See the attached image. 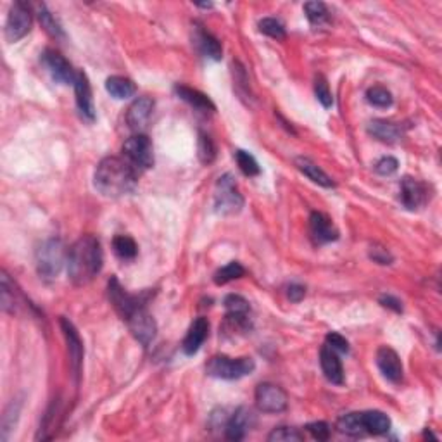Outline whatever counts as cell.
I'll return each mask as SVG.
<instances>
[{
	"mask_svg": "<svg viewBox=\"0 0 442 442\" xmlns=\"http://www.w3.org/2000/svg\"><path fill=\"white\" fill-rule=\"evenodd\" d=\"M363 429L366 434H373V436H382L390 430V418L385 413L377 412H363L361 413Z\"/></svg>",
	"mask_w": 442,
	"mask_h": 442,
	"instance_id": "25",
	"label": "cell"
},
{
	"mask_svg": "<svg viewBox=\"0 0 442 442\" xmlns=\"http://www.w3.org/2000/svg\"><path fill=\"white\" fill-rule=\"evenodd\" d=\"M192 44L195 45V49L202 54V56L207 57V59L213 61H220L223 57V49L221 44L218 42L216 37L207 31L204 26L195 23L192 26Z\"/></svg>",
	"mask_w": 442,
	"mask_h": 442,
	"instance_id": "12",
	"label": "cell"
},
{
	"mask_svg": "<svg viewBox=\"0 0 442 442\" xmlns=\"http://www.w3.org/2000/svg\"><path fill=\"white\" fill-rule=\"evenodd\" d=\"M42 64L45 66L47 71L50 73V76L54 78V81L62 85H74V80H76V71L73 69V66L66 61V57L62 54L57 52V50L47 49L44 54H42Z\"/></svg>",
	"mask_w": 442,
	"mask_h": 442,
	"instance_id": "11",
	"label": "cell"
},
{
	"mask_svg": "<svg viewBox=\"0 0 442 442\" xmlns=\"http://www.w3.org/2000/svg\"><path fill=\"white\" fill-rule=\"evenodd\" d=\"M74 95H76V105L80 115L92 123V121L95 120V107H93L90 81L87 74L83 71L76 73V80H74Z\"/></svg>",
	"mask_w": 442,
	"mask_h": 442,
	"instance_id": "15",
	"label": "cell"
},
{
	"mask_svg": "<svg viewBox=\"0 0 442 442\" xmlns=\"http://www.w3.org/2000/svg\"><path fill=\"white\" fill-rule=\"evenodd\" d=\"M294 163H296L297 170H299L301 173L306 175L311 182L318 183L320 187H325V189H332V187H335V182L332 180V177H328L322 168H320L316 163H313L310 158H303V156H301V158L294 159Z\"/></svg>",
	"mask_w": 442,
	"mask_h": 442,
	"instance_id": "23",
	"label": "cell"
},
{
	"mask_svg": "<svg viewBox=\"0 0 442 442\" xmlns=\"http://www.w3.org/2000/svg\"><path fill=\"white\" fill-rule=\"evenodd\" d=\"M104 254L100 242L93 235L78 238L68 251V275L74 285H87L100 273Z\"/></svg>",
	"mask_w": 442,
	"mask_h": 442,
	"instance_id": "1",
	"label": "cell"
},
{
	"mask_svg": "<svg viewBox=\"0 0 442 442\" xmlns=\"http://www.w3.org/2000/svg\"><path fill=\"white\" fill-rule=\"evenodd\" d=\"M209 335V322L206 318H197L194 320V323L190 325L189 332H187L185 339H183L182 349L187 356H194L201 349V346L204 344V340Z\"/></svg>",
	"mask_w": 442,
	"mask_h": 442,
	"instance_id": "20",
	"label": "cell"
},
{
	"mask_svg": "<svg viewBox=\"0 0 442 442\" xmlns=\"http://www.w3.org/2000/svg\"><path fill=\"white\" fill-rule=\"evenodd\" d=\"M320 365H322L325 377L332 383H335V385L344 383L342 363H340L339 356L334 349H330L328 346L322 347V351H320Z\"/></svg>",
	"mask_w": 442,
	"mask_h": 442,
	"instance_id": "21",
	"label": "cell"
},
{
	"mask_svg": "<svg viewBox=\"0 0 442 442\" xmlns=\"http://www.w3.org/2000/svg\"><path fill=\"white\" fill-rule=\"evenodd\" d=\"M399 168V163L396 158H392V156H385V158L378 159L377 164H375V171H377L378 175H383V177H389V175L396 173Z\"/></svg>",
	"mask_w": 442,
	"mask_h": 442,
	"instance_id": "40",
	"label": "cell"
},
{
	"mask_svg": "<svg viewBox=\"0 0 442 442\" xmlns=\"http://www.w3.org/2000/svg\"><path fill=\"white\" fill-rule=\"evenodd\" d=\"M306 430L318 441H327L330 437V427L325 421H315V424L306 425Z\"/></svg>",
	"mask_w": 442,
	"mask_h": 442,
	"instance_id": "42",
	"label": "cell"
},
{
	"mask_svg": "<svg viewBox=\"0 0 442 442\" xmlns=\"http://www.w3.org/2000/svg\"><path fill=\"white\" fill-rule=\"evenodd\" d=\"M244 275H245L244 266H242L240 263H237V261H232V263L223 266V268H220L216 273H214V284L225 285L232 280L242 279Z\"/></svg>",
	"mask_w": 442,
	"mask_h": 442,
	"instance_id": "31",
	"label": "cell"
},
{
	"mask_svg": "<svg viewBox=\"0 0 442 442\" xmlns=\"http://www.w3.org/2000/svg\"><path fill=\"white\" fill-rule=\"evenodd\" d=\"M214 207L220 214H237L244 207V197L238 192L235 178L232 175H223L218 180L214 190Z\"/></svg>",
	"mask_w": 442,
	"mask_h": 442,
	"instance_id": "6",
	"label": "cell"
},
{
	"mask_svg": "<svg viewBox=\"0 0 442 442\" xmlns=\"http://www.w3.org/2000/svg\"><path fill=\"white\" fill-rule=\"evenodd\" d=\"M304 13H306L308 21L313 26H323L330 21V13H328V7L323 2L304 4Z\"/></svg>",
	"mask_w": 442,
	"mask_h": 442,
	"instance_id": "30",
	"label": "cell"
},
{
	"mask_svg": "<svg viewBox=\"0 0 442 442\" xmlns=\"http://www.w3.org/2000/svg\"><path fill=\"white\" fill-rule=\"evenodd\" d=\"M303 439H304L303 434L297 432L296 429L289 427L273 429L268 436L269 442H301Z\"/></svg>",
	"mask_w": 442,
	"mask_h": 442,
	"instance_id": "38",
	"label": "cell"
},
{
	"mask_svg": "<svg viewBox=\"0 0 442 442\" xmlns=\"http://www.w3.org/2000/svg\"><path fill=\"white\" fill-rule=\"evenodd\" d=\"M107 294H109V301H111V304L115 306L116 313H118V315L121 316V320H124V322H127V318L132 315L133 311L146 306V301H147L146 296L128 294V292L120 285L118 279H115V277L109 280Z\"/></svg>",
	"mask_w": 442,
	"mask_h": 442,
	"instance_id": "7",
	"label": "cell"
},
{
	"mask_svg": "<svg viewBox=\"0 0 442 442\" xmlns=\"http://www.w3.org/2000/svg\"><path fill=\"white\" fill-rule=\"evenodd\" d=\"M0 304H2V310L6 313H13L16 311V304H18V299H16L14 294V284L11 281L9 275L6 272H2V279H0Z\"/></svg>",
	"mask_w": 442,
	"mask_h": 442,
	"instance_id": "28",
	"label": "cell"
},
{
	"mask_svg": "<svg viewBox=\"0 0 442 442\" xmlns=\"http://www.w3.org/2000/svg\"><path fill=\"white\" fill-rule=\"evenodd\" d=\"M68 263V252L59 238L45 240L37 249V272L42 279L52 280L61 273L62 266Z\"/></svg>",
	"mask_w": 442,
	"mask_h": 442,
	"instance_id": "3",
	"label": "cell"
},
{
	"mask_svg": "<svg viewBox=\"0 0 442 442\" xmlns=\"http://www.w3.org/2000/svg\"><path fill=\"white\" fill-rule=\"evenodd\" d=\"M127 323H128V327H130L133 337L139 340L142 346H149V344L156 339V334H158V325H156L154 318L151 316V313L146 310V306L133 311L132 315L127 318Z\"/></svg>",
	"mask_w": 442,
	"mask_h": 442,
	"instance_id": "10",
	"label": "cell"
},
{
	"mask_svg": "<svg viewBox=\"0 0 442 442\" xmlns=\"http://www.w3.org/2000/svg\"><path fill=\"white\" fill-rule=\"evenodd\" d=\"M61 328L64 332L66 342H68V353H69V361H71L73 373L80 375L81 370V361H83V342H81L80 334L74 328V325L69 320L61 318Z\"/></svg>",
	"mask_w": 442,
	"mask_h": 442,
	"instance_id": "17",
	"label": "cell"
},
{
	"mask_svg": "<svg viewBox=\"0 0 442 442\" xmlns=\"http://www.w3.org/2000/svg\"><path fill=\"white\" fill-rule=\"evenodd\" d=\"M377 366L382 371L383 377L389 382L399 383L402 380V363L401 358L392 347L382 346L377 351Z\"/></svg>",
	"mask_w": 442,
	"mask_h": 442,
	"instance_id": "16",
	"label": "cell"
},
{
	"mask_svg": "<svg viewBox=\"0 0 442 442\" xmlns=\"http://www.w3.org/2000/svg\"><path fill=\"white\" fill-rule=\"evenodd\" d=\"M139 173L123 158H105L97 166L93 185L105 197H121L135 190Z\"/></svg>",
	"mask_w": 442,
	"mask_h": 442,
	"instance_id": "2",
	"label": "cell"
},
{
	"mask_svg": "<svg viewBox=\"0 0 442 442\" xmlns=\"http://www.w3.org/2000/svg\"><path fill=\"white\" fill-rule=\"evenodd\" d=\"M254 397H256L257 409L263 413H281L287 409V392L280 385H275V383H260L256 387Z\"/></svg>",
	"mask_w": 442,
	"mask_h": 442,
	"instance_id": "8",
	"label": "cell"
},
{
	"mask_svg": "<svg viewBox=\"0 0 442 442\" xmlns=\"http://www.w3.org/2000/svg\"><path fill=\"white\" fill-rule=\"evenodd\" d=\"M225 308L226 315L237 316V318H248L251 315V304L248 299H244L238 294H230L225 297Z\"/></svg>",
	"mask_w": 442,
	"mask_h": 442,
	"instance_id": "29",
	"label": "cell"
},
{
	"mask_svg": "<svg viewBox=\"0 0 442 442\" xmlns=\"http://www.w3.org/2000/svg\"><path fill=\"white\" fill-rule=\"evenodd\" d=\"M256 363L252 358H228V356H213L207 361L206 371L207 375L221 380H238V378L251 375Z\"/></svg>",
	"mask_w": 442,
	"mask_h": 442,
	"instance_id": "4",
	"label": "cell"
},
{
	"mask_svg": "<svg viewBox=\"0 0 442 442\" xmlns=\"http://www.w3.org/2000/svg\"><path fill=\"white\" fill-rule=\"evenodd\" d=\"M306 296V289L299 284H291L287 289V297L292 301V303H301Z\"/></svg>",
	"mask_w": 442,
	"mask_h": 442,
	"instance_id": "44",
	"label": "cell"
},
{
	"mask_svg": "<svg viewBox=\"0 0 442 442\" xmlns=\"http://www.w3.org/2000/svg\"><path fill=\"white\" fill-rule=\"evenodd\" d=\"M327 344L325 346H328L330 349H334L335 353H349V342H347L346 339L342 337L340 334H335V332H332V334L327 335Z\"/></svg>",
	"mask_w": 442,
	"mask_h": 442,
	"instance_id": "41",
	"label": "cell"
},
{
	"mask_svg": "<svg viewBox=\"0 0 442 442\" xmlns=\"http://www.w3.org/2000/svg\"><path fill=\"white\" fill-rule=\"evenodd\" d=\"M105 90H107L115 99H130V97L135 95L136 85L133 83L130 78L109 76L107 80H105Z\"/></svg>",
	"mask_w": 442,
	"mask_h": 442,
	"instance_id": "26",
	"label": "cell"
},
{
	"mask_svg": "<svg viewBox=\"0 0 442 442\" xmlns=\"http://www.w3.org/2000/svg\"><path fill=\"white\" fill-rule=\"evenodd\" d=\"M112 248H115V252L118 254V257L124 261L135 260L136 252H139V248H136L135 240L128 235H118L112 240Z\"/></svg>",
	"mask_w": 442,
	"mask_h": 442,
	"instance_id": "32",
	"label": "cell"
},
{
	"mask_svg": "<svg viewBox=\"0 0 442 442\" xmlns=\"http://www.w3.org/2000/svg\"><path fill=\"white\" fill-rule=\"evenodd\" d=\"M235 159H237L238 168H240L244 175H248V177H257V175H260V171H261L260 164H257L256 159H254V156L249 154L248 151L238 149V151L235 152Z\"/></svg>",
	"mask_w": 442,
	"mask_h": 442,
	"instance_id": "34",
	"label": "cell"
},
{
	"mask_svg": "<svg viewBox=\"0 0 442 442\" xmlns=\"http://www.w3.org/2000/svg\"><path fill=\"white\" fill-rule=\"evenodd\" d=\"M175 93H177L180 99L185 100L187 104L192 105V107L197 109V111H201V112L216 111L213 100H211L206 93L199 92V90L187 87V85H177V87H175Z\"/></svg>",
	"mask_w": 442,
	"mask_h": 442,
	"instance_id": "22",
	"label": "cell"
},
{
	"mask_svg": "<svg viewBox=\"0 0 442 442\" xmlns=\"http://www.w3.org/2000/svg\"><path fill=\"white\" fill-rule=\"evenodd\" d=\"M38 19H40L42 26H44V28L47 30V33H49L50 37H54V38L64 37L61 25L56 21V18H54L52 13L47 9V6L40 7V11H38Z\"/></svg>",
	"mask_w": 442,
	"mask_h": 442,
	"instance_id": "36",
	"label": "cell"
},
{
	"mask_svg": "<svg viewBox=\"0 0 442 442\" xmlns=\"http://www.w3.org/2000/svg\"><path fill=\"white\" fill-rule=\"evenodd\" d=\"M337 430L339 432L346 434V436H363L365 429H363L361 421V413H347L344 417H340L337 420Z\"/></svg>",
	"mask_w": 442,
	"mask_h": 442,
	"instance_id": "27",
	"label": "cell"
},
{
	"mask_svg": "<svg viewBox=\"0 0 442 442\" xmlns=\"http://www.w3.org/2000/svg\"><path fill=\"white\" fill-rule=\"evenodd\" d=\"M254 421V417L249 408H238L232 417L226 420L225 424V434L226 439L230 441H242L245 437V434L249 432Z\"/></svg>",
	"mask_w": 442,
	"mask_h": 442,
	"instance_id": "18",
	"label": "cell"
},
{
	"mask_svg": "<svg viewBox=\"0 0 442 442\" xmlns=\"http://www.w3.org/2000/svg\"><path fill=\"white\" fill-rule=\"evenodd\" d=\"M31 30V13L28 4L14 2V6L11 7L9 16H7L6 21V38L7 42L14 44V42L21 40L23 37L30 33Z\"/></svg>",
	"mask_w": 442,
	"mask_h": 442,
	"instance_id": "9",
	"label": "cell"
},
{
	"mask_svg": "<svg viewBox=\"0 0 442 442\" xmlns=\"http://www.w3.org/2000/svg\"><path fill=\"white\" fill-rule=\"evenodd\" d=\"M260 31H261V33H264L266 37L275 38V40H284V38L287 37V33H285L284 23L279 21V19H275V18L261 19V21H260Z\"/></svg>",
	"mask_w": 442,
	"mask_h": 442,
	"instance_id": "35",
	"label": "cell"
},
{
	"mask_svg": "<svg viewBox=\"0 0 442 442\" xmlns=\"http://www.w3.org/2000/svg\"><path fill=\"white\" fill-rule=\"evenodd\" d=\"M366 100L375 107H390L392 105V93L389 92L385 87L382 85H375V87L368 88L366 92Z\"/></svg>",
	"mask_w": 442,
	"mask_h": 442,
	"instance_id": "33",
	"label": "cell"
},
{
	"mask_svg": "<svg viewBox=\"0 0 442 442\" xmlns=\"http://www.w3.org/2000/svg\"><path fill=\"white\" fill-rule=\"evenodd\" d=\"M429 199V189L420 180L405 177L401 182V202L406 209L414 211L425 206Z\"/></svg>",
	"mask_w": 442,
	"mask_h": 442,
	"instance_id": "13",
	"label": "cell"
},
{
	"mask_svg": "<svg viewBox=\"0 0 442 442\" xmlns=\"http://www.w3.org/2000/svg\"><path fill=\"white\" fill-rule=\"evenodd\" d=\"M315 93H316V99L322 103L323 107L328 109L334 105V97H332V92H330V88H328L327 80H325L322 74H318L315 80Z\"/></svg>",
	"mask_w": 442,
	"mask_h": 442,
	"instance_id": "39",
	"label": "cell"
},
{
	"mask_svg": "<svg viewBox=\"0 0 442 442\" xmlns=\"http://www.w3.org/2000/svg\"><path fill=\"white\" fill-rule=\"evenodd\" d=\"M380 303H382V306L390 308V310H394L396 313H401V311H402L401 301L396 299V297H392V296H383V297H380Z\"/></svg>",
	"mask_w": 442,
	"mask_h": 442,
	"instance_id": "45",
	"label": "cell"
},
{
	"mask_svg": "<svg viewBox=\"0 0 442 442\" xmlns=\"http://www.w3.org/2000/svg\"><path fill=\"white\" fill-rule=\"evenodd\" d=\"M123 159L139 175L154 166V152H152L151 139L144 133H135L130 136L123 146Z\"/></svg>",
	"mask_w": 442,
	"mask_h": 442,
	"instance_id": "5",
	"label": "cell"
},
{
	"mask_svg": "<svg viewBox=\"0 0 442 442\" xmlns=\"http://www.w3.org/2000/svg\"><path fill=\"white\" fill-rule=\"evenodd\" d=\"M368 133L380 142L394 144L402 136V128L397 123H390L385 120H373L368 124Z\"/></svg>",
	"mask_w": 442,
	"mask_h": 442,
	"instance_id": "24",
	"label": "cell"
},
{
	"mask_svg": "<svg viewBox=\"0 0 442 442\" xmlns=\"http://www.w3.org/2000/svg\"><path fill=\"white\" fill-rule=\"evenodd\" d=\"M214 158H216V147H214L211 136L206 133H199V159H201V163L211 164Z\"/></svg>",
	"mask_w": 442,
	"mask_h": 442,
	"instance_id": "37",
	"label": "cell"
},
{
	"mask_svg": "<svg viewBox=\"0 0 442 442\" xmlns=\"http://www.w3.org/2000/svg\"><path fill=\"white\" fill-rule=\"evenodd\" d=\"M310 232L311 238L316 245L328 244V242H334L339 238V230L335 228V225L332 223L330 218L325 213L315 211L310 216Z\"/></svg>",
	"mask_w": 442,
	"mask_h": 442,
	"instance_id": "14",
	"label": "cell"
},
{
	"mask_svg": "<svg viewBox=\"0 0 442 442\" xmlns=\"http://www.w3.org/2000/svg\"><path fill=\"white\" fill-rule=\"evenodd\" d=\"M152 109H154V103L149 97H139V99L128 107L127 112V124L128 128L133 132L140 133L144 127L147 124L149 118L152 115Z\"/></svg>",
	"mask_w": 442,
	"mask_h": 442,
	"instance_id": "19",
	"label": "cell"
},
{
	"mask_svg": "<svg viewBox=\"0 0 442 442\" xmlns=\"http://www.w3.org/2000/svg\"><path fill=\"white\" fill-rule=\"evenodd\" d=\"M370 257L378 264H390V261H392V256H390L389 251L385 248H378V245H373L370 249Z\"/></svg>",
	"mask_w": 442,
	"mask_h": 442,
	"instance_id": "43",
	"label": "cell"
}]
</instances>
